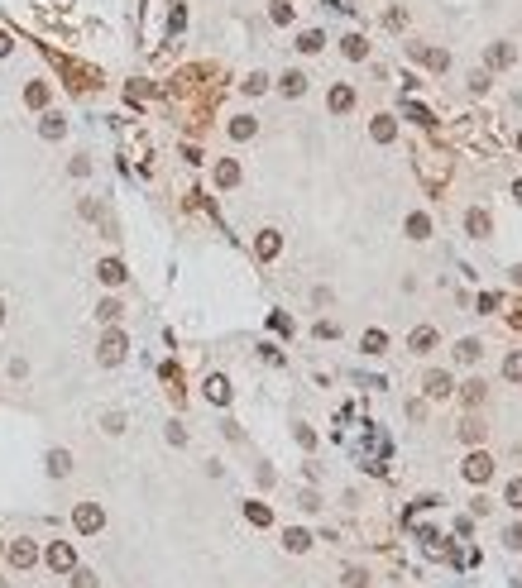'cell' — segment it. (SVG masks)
Returning a JSON list of instances; mask_svg holds the SVG:
<instances>
[{
    "mask_svg": "<svg viewBox=\"0 0 522 588\" xmlns=\"http://www.w3.org/2000/svg\"><path fill=\"white\" fill-rule=\"evenodd\" d=\"M254 249H259V259H278V249H283V235H278V230H264Z\"/></svg>",
    "mask_w": 522,
    "mask_h": 588,
    "instance_id": "2e32d148",
    "label": "cell"
},
{
    "mask_svg": "<svg viewBox=\"0 0 522 588\" xmlns=\"http://www.w3.org/2000/svg\"><path fill=\"white\" fill-rule=\"evenodd\" d=\"M489 62H494V67H508V62H518V48H508V43H494V48H489Z\"/></svg>",
    "mask_w": 522,
    "mask_h": 588,
    "instance_id": "d4e9b609",
    "label": "cell"
},
{
    "mask_svg": "<svg viewBox=\"0 0 522 588\" xmlns=\"http://www.w3.org/2000/svg\"><path fill=\"white\" fill-rule=\"evenodd\" d=\"M369 134H374V144H393V139H398V125H393V115H374Z\"/></svg>",
    "mask_w": 522,
    "mask_h": 588,
    "instance_id": "9c48e42d",
    "label": "cell"
},
{
    "mask_svg": "<svg viewBox=\"0 0 522 588\" xmlns=\"http://www.w3.org/2000/svg\"><path fill=\"white\" fill-rule=\"evenodd\" d=\"M518 149H522V134H518Z\"/></svg>",
    "mask_w": 522,
    "mask_h": 588,
    "instance_id": "f6af8a7d",
    "label": "cell"
},
{
    "mask_svg": "<svg viewBox=\"0 0 522 588\" xmlns=\"http://www.w3.org/2000/svg\"><path fill=\"white\" fill-rule=\"evenodd\" d=\"M48 96H53V91H48V81H29V86H25V101H29L34 110L48 106Z\"/></svg>",
    "mask_w": 522,
    "mask_h": 588,
    "instance_id": "ffe728a7",
    "label": "cell"
},
{
    "mask_svg": "<svg viewBox=\"0 0 522 588\" xmlns=\"http://www.w3.org/2000/svg\"><path fill=\"white\" fill-rule=\"evenodd\" d=\"M513 282H518V287H522V268H513Z\"/></svg>",
    "mask_w": 522,
    "mask_h": 588,
    "instance_id": "b9f144b4",
    "label": "cell"
},
{
    "mask_svg": "<svg viewBox=\"0 0 522 588\" xmlns=\"http://www.w3.org/2000/svg\"><path fill=\"white\" fill-rule=\"evenodd\" d=\"M48 474H53V479H67V474H72V455H67V450H48Z\"/></svg>",
    "mask_w": 522,
    "mask_h": 588,
    "instance_id": "e0dca14e",
    "label": "cell"
},
{
    "mask_svg": "<svg viewBox=\"0 0 522 588\" xmlns=\"http://www.w3.org/2000/svg\"><path fill=\"white\" fill-rule=\"evenodd\" d=\"M254 130H259V125H254V115H235V120H230V139H235V144L254 139Z\"/></svg>",
    "mask_w": 522,
    "mask_h": 588,
    "instance_id": "9a60e30c",
    "label": "cell"
},
{
    "mask_svg": "<svg viewBox=\"0 0 522 588\" xmlns=\"http://www.w3.org/2000/svg\"><path fill=\"white\" fill-rule=\"evenodd\" d=\"M245 517L254 521V526H269V521H274V512L264 507V502H245Z\"/></svg>",
    "mask_w": 522,
    "mask_h": 588,
    "instance_id": "4316f807",
    "label": "cell"
},
{
    "mask_svg": "<svg viewBox=\"0 0 522 588\" xmlns=\"http://www.w3.org/2000/svg\"><path fill=\"white\" fill-rule=\"evenodd\" d=\"M10 48H15V39H10V34L0 29V57H10Z\"/></svg>",
    "mask_w": 522,
    "mask_h": 588,
    "instance_id": "60d3db41",
    "label": "cell"
},
{
    "mask_svg": "<svg viewBox=\"0 0 522 588\" xmlns=\"http://www.w3.org/2000/svg\"><path fill=\"white\" fill-rule=\"evenodd\" d=\"M283 545H288V550H293V555H302V550H312V535H307L302 526H293V531L283 535Z\"/></svg>",
    "mask_w": 522,
    "mask_h": 588,
    "instance_id": "7402d4cb",
    "label": "cell"
},
{
    "mask_svg": "<svg viewBox=\"0 0 522 588\" xmlns=\"http://www.w3.org/2000/svg\"><path fill=\"white\" fill-rule=\"evenodd\" d=\"M503 378H508V383H522V349L503 359Z\"/></svg>",
    "mask_w": 522,
    "mask_h": 588,
    "instance_id": "f546056e",
    "label": "cell"
},
{
    "mask_svg": "<svg viewBox=\"0 0 522 588\" xmlns=\"http://www.w3.org/2000/svg\"><path fill=\"white\" fill-rule=\"evenodd\" d=\"M72 588H96V574L91 569H72Z\"/></svg>",
    "mask_w": 522,
    "mask_h": 588,
    "instance_id": "d590c367",
    "label": "cell"
},
{
    "mask_svg": "<svg viewBox=\"0 0 522 588\" xmlns=\"http://www.w3.org/2000/svg\"><path fill=\"white\" fill-rule=\"evenodd\" d=\"M465 230L474 235V240H484V235L494 230V220H489V211H469V215H465Z\"/></svg>",
    "mask_w": 522,
    "mask_h": 588,
    "instance_id": "5bb4252c",
    "label": "cell"
},
{
    "mask_svg": "<svg viewBox=\"0 0 522 588\" xmlns=\"http://www.w3.org/2000/svg\"><path fill=\"white\" fill-rule=\"evenodd\" d=\"M0 555H5V545H0Z\"/></svg>",
    "mask_w": 522,
    "mask_h": 588,
    "instance_id": "bcb514c9",
    "label": "cell"
},
{
    "mask_svg": "<svg viewBox=\"0 0 522 588\" xmlns=\"http://www.w3.org/2000/svg\"><path fill=\"white\" fill-rule=\"evenodd\" d=\"M465 479L469 483H489L494 479V459L484 455V450H469L465 455Z\"/></svg>",
    "mask_w": 522,
    "mask_h": 588,
    "instance_id": "3957f363",
    "label": "cell"
},
{
    "mask_svg": "<svg viewBox=\"0 0 522 588\" xmlns=\"http://www.w3.org/2000/svg\"><path fill=\"white\" fill-rule=\"evenodd\" d=\"M503 498H508V507H513V512H522V479L508 483V493H503Z\"/></svg>",
    "mask_w": 522,
    "mask_h": 588,
    "instance_id": "836d02e7",
    "label": "cell"
},
{
    "mask_svg": "<svg viewBox=\"0 0 522 588\" xmlns=\"http://www.w3.org/2000/svg\"><path fill=\"white\" fill-rule=\"evenodd\" d=\"M422 388H427V397H436V402H446L450 392H455L450 374H427V378H422Z\"/></svg>",
    "mask_w": 522,
    "mask_h": 588,
    "instance_id": "8992f818",
    "label": "cell"
},
{
    "mask_svg": "<svg viewBox=\"0 0 522 588\" xmlns=\"http://www.w3.org/2000/svg\"><path fill=\"white\" fill-rule=\"evenodd\" d=\"M34 560H39V545H34V540H15V545H10V564H15V569H29Z\"/></svg>",
    "mask_w": 522,
    "mask_h": 588,
    "instance_id": "52a82bcc",
    "label": "cell"
},
{
    "mask_svg": "<svg viewBox=\"0 0 522 588\" xmlns=\"http://www.w3.org/2000/svg\"><path fill=\"white\" fill-rule=\"evenodd\" d=\"M72 526H77L82 535H96L101 526H106V512L96 507V502H82V507L72 512Z\"/></svg>",
    "mask_w": 522,
    "mask_h": 588,
    "instance_id": "6da1fadb",
    "label": "cell"
},
{
    "mask_svg": "<svg viewBox=\"0 0 522 588\" xmlns=\"http://www.w3.org/2000/svg\"><path fill=\"white\" fill-rule=\"evenodd\" d=\"M125 349H130V340H125V335H120V330H110L106 340H101V354H96V359H101V364H106V369H115V364H120V359H125Z\"/></svg>",
    "mask_w": 522,
    "mask_h": 588,
    "instance_id": "277c9868",
    "label": "cell"
},
{
    "mask_svg": "<svg viewBox=\"0 0 522 588\" xmlns=\"http://www.w3.org/2000/svg\"><path fill=\"white\" fill-rule=\"evenodd\" d=\"M44 560H48V569H58V574H72V569H77V550H72L67 540H53Z\"/></svg>",
    "mask_w": 522,
    "mask_h": 588,
    "instance_id": "7a4b0ae2",
    "label": "cell"
},
{
    "mask_svg": "<svg viewBox=\"0 0 522 588\" xmlns=\"http://www.w3.org/2000/svg\"><path fill=\"white\" fill-rule=\"evenodd\" d=\"M479 354H484V349H479V340H460V345H455V359H460V364H474Z\"/></svg>",
    "mask_w": 522,
    "mask_h": 588,
    "instance_id": "83f0119b",
    "label": "cell"
},
{
    "mask_svg": "<svg viewBox=\"0 0 522 588\" xmlns=\"http://www.w3.org/2000/svg\"><path fill=\"white\" fill-rule=\"evenodd\" d=\"M245 91H249V96H264V91H269V77H264V72H249Z\"/></svg>",
    "mask_w": 522,
    "mask_h": 588,
    "instance_id": "1f68e13d",
    "label": "cell"
},
{
    "mask_svg": "<svg viewBox=\"0 0 522 588\" xmlns=\"http://www.w3.org/2000/svg\"><path fill=\"white\" fill-rule=\"evenodd\" d=\"M201 392H206V402H216V406H225V402H230V383H225V378H220V374H211V378H206V388H201Z\"/></svg>",
    "mask_w": 522,
    "mask_h": 588,
    "instance_id": "30bf717a",
    "label": "cell"
},
{
    "mask_svg": "<svg viewBox=\"0 0 522 588\" xmlns=\"http://www.w3.org/2000/svg\"><path fill=\"white\" fill-rule=\"evenodd\" d=\"M460 440H465V445H479V440H484V426H479L474 416H469V421H460Z\"/></svg>",
    "mask_w": 522,
    "mask_h": 588,
    "instance_id": "f1b7e54d",
    "label": "cell"
},
{
    "mask_svg": "<svg viewBox=\"0 0 522 588\" xmlns=\"http://www.w3.org/2000/svg\"><path fill=\"white\" fill-rule=\"evenodd\" d=\"M278 91H283V96H302V91H307V77H302V72H283Z\"/></svg>",
    "mask_w": 522,
    "mask_h": 588,
    "instance_id": "44dd1931",
    "label": "cell"
},
{
    "mask_svg": "<svg viewBox=\"0 0 522 588\" xmlns=\"http://www.w3.org/2000/svg\"><path fill=\"white\" fill-rule=\"evenodd\" d=\"M235 182H240V163H235V158H220V163H216V187L230 191Z\"/></svg>",
    "mask_w": 522,
    "mask_h": 588,
    "instance_id": "8fae6325",
    "label": "cell"
},
{
    "mask_svg": "<svg viewBox=\"0 0 522 588\" xmlns=\"http://www.w3.org/2000/svg\"><path fill=\"white\" fill-rule=\"evenodd\" d=\"M460 397H465L469 406H474V402H484V383H479V378H469V383H465V392H460Z\"/></svg>",
    "mask_w": 522,
    "mask_h": 588,
    "instance_id": "d6a6232c",
    "label": "cell"
},
{
    "mask_svg": "<svg viewBox=\"0 0 522 588\" xmlns=\"http://www.w3.org/2000/svg\"><path fill=\"white\" fill-rule=\"evenodd\" d=\"M321 43H326V34H321V29H307V34H297V48H302V53H321Z\"/></svg>",
    "mask_w": 522,
    "mask_h": 588,
    "instance_id": "603a6c76",
    "label": "cell"
},
{
    "mask_svg": "<svg viewBox=\"0 0 522 588\" xmlns=\"http://www.w3.org/2000/svg\"><path fill=\"white\" fill-rule=\"evenodd\" d=\"M0 325H5V301H0Z\"/></svg>",
    "mask_w": 522,
    "mask_h": 588,
    "instance_id": "ee69618b",
    "label": "cell"
},
{
    "mask_svg": "<svg viewBox=\"0 0 522 588\" xmlns=\"http://www.w3.org/2000/svg\"><path fill=\"white\" fill-rule=\"evenodd\" d=\"M427 235H431V220H427L422 211L408 215V240H427Z\"/></svg>",
    "mask_w": 522,
    "mask_h": 588,
    "instance_id": "cb8c5ba5",
    "label": "cell"
},
{
    "mask_svg": "<svg viewBox=\"0 0 522 588\" xmlns=\"http://www.w3.org/2000/svg\"><path fill=\"white\" fill-rule=\"evenodd\" d=\"M39 134H44V139H62V134H67V120H62L58 110H48L44 125H39Z\"/></svg>",
    "mask_w": 522,
    "mask_h": 588,
    "instance_id": "d6986e66",
    "label": "cell"
},
{
    "mask_svg": "<svg viewBox=\"0 0 522 588\" xmlns=\"http://www.w3.org/2000/svg\"><path fill=\"white\" fill-rule=\"evenodd\" d=\"M269 15H274V25H293V5H283V0H278Z\"/></svg>",
    "mask_w": 522,
    "mask_h": 588,
    "instance_id": "8d00e7d4",
    "label": "cell"
},
{
    "mask_svg": "<svg viewBox=\"0 0 522 588\" xmlns=\"http://www.w3.org/2000/svg\"><path fill=\"white\" fill-rule=\"evenodd\" d=\"M120 311H125V306H120L115 296H106V301L96 306V316H101V321H106V325H115V321H120Z\"/></svg>",
    "mask_w": 522,
    "mask_h": 588,
    "instance_id": "484cf974",
    "label": "cell"
},
{
    "mask_svg": "<svg viewBox=\"0 0 522 588\" xmlns=\"http://www.w3.org/2000/svg\"><path fill=\"white\" fill-rule=\"evenodd\" d=\"M503 540H508L513 550H522V526H508V535H503Z\"/></svg>",
    "mask_w": 522,
    "mask_h": 588,
    "instance_id": "ab89813d",
    "label": "cell"
},
{
    "mask_svg": "<svg viewBox=\"0 0 522 588\" xmlns=\"http://www.w3.org/2000/svg\"><path fill=\"white\" fill-rule=\"evenodd\" d=\"M436 330H431V325H422V330H413V340H408V345H413V354H431V349H436Z\"/></svg>",
    "mask_w": 522,
    "mask_h": 588,
    "instance_id": "4fadbf2b",
    "label": "cell"
},
{
    "mask_svg": "<svg viewBox=\"0 0 522 588\" xmlns=\"http://www.w3.org/2000/svg\"><path fill=\"white\" fill-rule=\"evenodd\" d=\"M96 278H101L106 287H120V282H125V264H120V259H101V264H96Z\"/></svg>",
    "mask_w": 522,
    "mask_h": 588,
    "instance_id": "ba28073f",
    "label": "cell"
},
{
    "mask_svg": "<svg viewBox=\"0 0 522 588\" xmlns=\"http://www.w3.org/2000/svg\"><path fill=\"white\" fill-rule=\"evenodd\" d=\"M513 196H518V201H522V182H513Z\"/></svg>",
    "mask_w": 522,
    "mask_h": 588,
    "instance_id": "7bdbcfd3",
    "label": "cell"
},
{
    "mask_svg": "<svg viewBox=\"0 0 522 588\" xmlns=\"http://www.w3.org/2000/svg\"><path fill=\"white\" fill-rule=\"evenodd\" d=\"M0 588H5V579H0Z\"/></svg>",
    "mask_w": 522,
    "mask_h": 588,
    "instance_id": "7dc6e473",
    "label": "cell"
},
{
    "mask_svg": "<svg viewBox=\"0 0 522 588\" xmlns=\"http://www.w3.org/2000/svg\"><path fill=\"white\" fill-rule=\"evenodd\" d=\"M340 53L350 57V62H364V53H369V43H364V34H345V39H340Z\"/></svg>",
    "mask_w": 522,
    "mask_h": 588,
    "instance_id": "7c38bea8",
    "label": "cell"
},
{
    "mask_svg": "<svg viewBox=\"0 0 522 588\" xmlns=\"http://www.w3.org/2000/svg\"><path fill=\"white\" fill-rule=\"evenodd\" d=\"M101 426H106L110 435H120V430H125V416H120V411H106V421H101Z\"/></svg>",
    "mask_w": 522,
    "mask_h": 588,
    "instance_id": "74e56055",
    "label": "cell"
},
{
    "mask_svg": "<svg viewBox=\"0 0 522 588\" xmlns=\"http://www.w3.org/2000/svg\"><path fill=\"white\" fill-rule=\"evenodd\" d=\"M269 325H274L278 335H293V321H288V316H278V311H274V316H269Z\"/></svg>",
    "mask_w": 522,
    "mask_h": 588,
    "instance_id": "f35d334b",
    "label": "cell"
},
{
    "mask_svg": "<svg viewBox=\"0 0 522 588\" xmlns=\"http://www.w3.org/2000/svg\"><path fill=\"white\" fill-rule=\"evenodd\" d=\"M384 345H388L384 330H364V354H384Z\"/></svg>",
    "mask_w": 522,
    "mask_h": 588,
    "instance_id": "4dcf8cb0",
    "label": "cell"
},
{
    "mask_svg": "<svg viewBox=\"0 0 522 588\" xmlns=\"http://www.w3.org/2000/svg\"><path fill=\"white\" fill-rule=\"evenodd\" d=\"M345 588H369V574L364 569H345Z\"/></svg>",
    "mask_w": 522,
    "mask_h": 588,
    "instance_id": "e575fe53",
    "label": "cell"
},
{
    "mask_svg": "<svg viewBox=\"0 0 522 588\" xmlns=\"http://www.w3.org/2000/svg\"><path fill=\"white\" fill-rule=\"evenodd\" d=\"M350 106H355V91H350L345 81H340V86H330V110H335V115H345Z\"/></svg>",
    "mask_w": 522,
    "mask_h": 588,
    "instance_id": "ac0fdd59",
    "label": "cell"
},
{
    "mask_svg": "<svg viewBox=\"0 0 522 588\" xmlns=\"http://www.w3.org/2000/svg\"><path fill=\"white\" fill-rule=\"evenodd\" d=\"M408 53H413V57H422V62H427L431 72H446V67H450V53H446V48H427V43H408Z\"/></svg>",
    "mask_w": 522,
    "mask_h": 588,
    "instance_id": "5b68a950",
    "label": "cell"
}]
</instances>
